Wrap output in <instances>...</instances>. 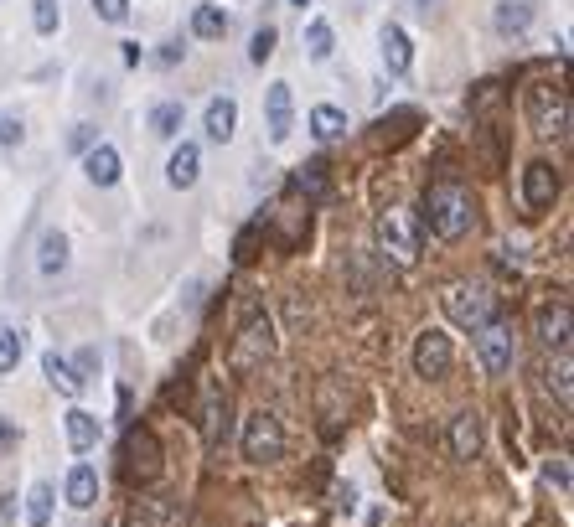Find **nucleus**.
<instances>
[{
	"mask_svg": "<svg viewBox=\"0 0 574 527\" xmlns=\"http://www.w3.org/2000/svg\"><path fill=\"white\" fill-rule=\"evenodd\" d=\"M414 223H419V233H430L440 243H456L476 228V202H471V192L461 181H435L425 192V202H419Z\"/></svg>",
	"mask_w": 574,
	"mask_h": 527,
	"instance_id": "obj_1",
	"label": "nucleus"
},
{
	"mask_svg": "<svg viewBox=\"0 0 574 527\" xmlns=\"http://www.w3.org/2000/svg\"><path fill=\"white\" fill-rule=\"evenodd\" d=\"M373 233H378V254L399 269L419 264V254H425V233H419V223L409 212H383Z\"/></svg>",
	"mask_w": 574,
	"mask_h": 527,
	"instance_id": "obj_2",
	"label": "nucleus"
},
{
	"mask_svg": "<svg viewBox=\"0 0 574 527\" xmlns=\"http://www.w3.org/2000/svg\"><path fill=\"white\" fill-rule=\"evenodd\" d=\"M528 124L543 140L569 135V93H564V83H533L528 88Z\"/></svg>",
	"mask_w": 574,
	"mask_h": 527,
	"instance_id": "obj_3",
	"label": "nucleus"
},
{
	"mask_svg": "<svg viewBox=\"0 0 574 527\" xmlns=\"http://www.w3.org/2000/svg\"><path fill=\"white\" fill-rule=\"evenodd\" d=\"M119 471H125V481H135V486H150L161 476V440H156V429L135 424L125 434V445H119Z\"/></svg>",
	"mask_w": 574,
	"mask_h": 527,
	"instance_id": "obj_4",
	"label": "nucleus"
},
{
	"mask_svg": "<svg viewBox=\"0 0 574 527\" xmlns=\"http://www.w3.org/2000/svg\"><path fill=\"white\" fill-rule=\"evenodd\" d=\"M440 305H445V316L466 331H481V326L497 321V295H487L481 285H450L440 295Z\"/></svg>",
	"mask_w": 574,
	"mask_h": 527,
	"instance_id": "obj_5",
	"label": "nucleus"
},
{
	"mask_svg": "<svg viewBox=\"0 0 574 527\" xmlns=\"http://www.w3.org/2000/svg\"><path fill=\"white\" fill-rule=\"evenodd\" d=\"M280 455H285V424L269 409H254L244 419V460L249 465H275Z\"/></svg>",
	"mask_w": 574,
	"mask_h": 527,
	"instance_id": "obj_6",
	"label": "nucleus"
},
{
	"mask_svg": "<svg viewBox=\"0 0 574 527\" xmlns=\"http://www.w3.org/2000/svg\"><path fill=\"white\" fill-rule=\"evenodd\" d=\"M476 336V362L487 367V378H502V372H512V362H518V336H512V326L497 316L492 326L471 331Z\"/></svg>",
	"mask_w": 574,
	"mask_h": 527,
	"instance_id": "obj_7",
	"label": "nucleus"
},
{
	"mask_svg": "<svg viewBox=\"0 0 574 527\" xmlns=\"http://www.w3.org/2000/svg\"><path fill=\"white\" fill-rule=\"evenodd\" d=\"M559 192H564V176L549 166V161H533L528 171H523V207L533 212V217H543L554 202H559Z\"/></svg>",
	"mask_w": 574,
	"mask_h": 527,
	"instance_id": "obj_8",
	"label": "nucleus"
},
{
	"mask_svg": "<svg viewBox=\"0 0 574 527\" xmlns=\"http://www.w3.org/2000/svg\"><path fill=\"white\" fill-rule=\"evenodd\" d=\"M450 362H456V352H450V336H445V331H419V341H414V372H419V378L440 383L445 372H450Z\"/></svg>",
	"mask_w": 574,
	"mask_h": 527,
	"instance_id": "obj_9",
	"label": "nucleus"
},
{
	"mask_svg": "<svg viewBox=\"0 0 574 527\" xmlns=\"http://www.w3.org/2000/svg\"><path fill=\"white\" fill-rule=\"evenodd\" d=\"M538 341L549 352L569 357V341H574V316H569V300H554V305H543L538 310Z\"/></svg>",
	"mask_w": 574,
	"mask_h": 527,
	"instance_id": "obj_10",
	"label": "nucleus"
},
{
	"mask_svg": "<svg viewBox=\"0 0 574 527\" xmlns=\"http://www.w3.org/2000/svg\"><path fill=\"white\" fill-rule=\"evenodd\" d=\"M264 114H269V140H290V130H295V93H290V83H269V93H264Z\"/></svg>",
	"mask_w": 574,
	"mask_h": 527,
	"instance_id": "obj_11",
	"label": "nucleus"
},
{
	"mask_svg": "<svg viewBox=\"0 0 574 527\" xmlns=\"http://www.w3.org/2000/svg\"><path fill=\"white\" fill-rule=\"evenodd\" d=\"M197 176H202V150L181 140V145L171 150V161H166V181L176 186V192H192Z\"/></svg>",
	"mask_w": 574,
	"mask_h": 527,
	"instance_id": "obj_12",
	"label": "nucleus"
},
{
	"mask_svg": "<svg viewBox=\"0 0 574 527\" xmlns=\"http://www.w3.org/2000/svg\"><path fill=\"white\" fill-rule=\"evenodd\" d=\"M450 455H456V460H476L481 455V414L476 409L450 419Z\"/></svg>",
	"mask_w": 574,
	"mask_h": 527,
	"instance_id": "obj_13",
	"label": "nucleus"
},
{
	"mask_svg": "<svg viewBox=\"0 0 574 527\" xmlns=\"http://www.w3.org/2000/svg\"><path fill=\"white\" fill-rule=\"evenodd\" d=\"M269 352H275V336H269V321L259 316V310H249L244 331H238V362H249V357H269Z\"/></svg>",
	"mask_w": 574,
	"mask_h": 527,
	"instance_id": "obj_14",
	"label": "nucleus"
},
{
	"mask_svg": "<svg viewBox=\"0 0 574 527\" xmlns=\"http://www.w3.org/2000/svg\"><path fill=\"white\" fill-rule=\"evenodd\" d=\"M63 491H68V502H73L78 512H88V507L99 502V471H94L88 460H78L73 471H68V481H63Z\"/></svg>",
	"mask_w": 574,
	"mask_h": 527,
	"instance_id": "obj_15",
	"label": "nucleus"
},
{
	"mask_svg": "<svg viewBox=\"0 0 574 527\" xmlns=\"http://www.w3.org/2000/svg\"><path fill=\"white\" fill-rule=\"evenodd\" d=\"M83 176L94 181V186H114L119 181V150L114 145H94V150H83Z\"/></svg>",
	"mask_w": 574,
	"mask_h": 527,
	"instance_id": "obj_16",
	"label": "nucleus"
},
{
	"mask_svg": "<svg viewBox=\"0 0 574 527\" xmlns=\"http://www.w3.org/2000/svg\"><path fill=\"white\" fill-rule=\"evenodd\" d=\"M202 440H207V450H218L228 440V398L218 388L207 393V409H202Z\"/></svg>",
	"mask_w": 574,
	"mask_h": 527,
	"instance_id": "obj_17",
	"label": "nucleus"
},
{
	"mask_svg": "<svg viewBox=\"0 0 574 527\" xmlns=\"http://www.w3.org/2000/svg\"><path fill=\"white\" fill-rule=\"evenodd\" d=\"M533 0H502L497 6V16H492V26L502 31V37H523V31L533 26Z\"/></svg>",
	"mask_w": 574,
	"mask_h": 527,
	"instance_id": "obj_18",
	"label": "nucleus"
},
{
	"mask_svg": "<svg viewBox=\"0 0 574 527\" xmlns=\"http://www.w3.org/2000/svg\"><path fill=\"white\" fill-rule=\"evenodd\" d=\"M233 130H238V104L233 99H213V104H207V140L228 145Z\"/></svg>",
	"mask_w": 574,
	"mask_h": 527,
	"instance_id": "obj_19",
	"label": "nucleus"
},
{
	"mask_svg": "<svg viewBox=\"0 0 574 527\" xmlns=\"http://www.w3.org/2000/svg\"><path fill=\"white\" fill-rule=\"evenodd\" d=\"M63 429H68V445L78 450V455H88L99 445V419L88 414V409H68V419H63Z\"/></svg>",
	"mask_w": 574,
	"mask_h": 527,
	"instance_id": "obj_20",
	"label": "nucleus"
},
{
	"mask_svg": "<svg viewBox=\"0 0 574 527\" xmlns=\"http://www.w3.org/2000/svg\"><path fill=\"white\" fill-rule=\"evenodd\" d=\"M192 37L197 42H223L228 37V11L223 6H197L192 11Z\"/></svg>",
	"mask_w": 574,
	"mask_h": 527,
	"instance_id": "obj_21",
	"label": "nucleus"
},
{
	"mask_svg": "<svg viewBox=\"0 0 574 527\" xmlns=\"http://www.w3.org/2000/svg\"><path fill=\"white\" fill-rule=\"evenodd\" d=\"M37 269L42 274H63L68 269V238L57 233V228H47L42 243H37Z\"/></svg>",
	"mask_w": 574,
	"mask_h": 527,
	"instance_id": "obj_22",
	"label": "nucleus"
},
{
	"mask_svg": "<svg viewBox=\"0 0 574 527\" xmlns=\"http://www.w3.org/2000/svg\"><path fill=\"white\" fill-rule=\"evenodd\" d=\"M42 372H47V383H52L57 393H68V398H78V393H83V378L73 372V362H68V357L47 352V357H42Z\"/></svg>",
	"mask_w": 574,
	"mask_h": 527,
	"instance_id": "obj_23",
	"label": "nucleus"
},
{
	"mask_svg": "<svg viewBox=\"0 0 574 527\" xmlns=\"http://www.w3.org/2000/svg\"><path fill=\"white\" fill-rule=\"evenodd\" d=\"M383 62H388V73H409L414 47L404 37V26H383Z\"/></svg>",
	"mask_w": 574,
	"mask_h": 527,
	"instance_id": "obj_24",
	"label": "nucleus"
},
{
	"mask_svg": "<svg viewBox=\"0 0 574 527\" xmlns=\"http://www.w3.org/2000/svg\"><path fill=\"white\" fill-rule=\"evenodd\" d=\"M295 192H306L311 202H321L331 192V166L326 161H306V166L295 171Z\"/></svg>",
	"mask_w": 574,
	"mask_h": 527,
	"instance_id": "obj_25",
	"label": "nucleus"
},
{
	"mask_svg": "<svg viewBox=\"0 0 574 527\" xmlns=\"http://www.w3.org/2000/svg\"><path fill=\"white\" fill-rule=\"evenodd\" d=\"M311 135L316 140H342L347 135V114L337 104H316L311 109Z\"/></svg>",
	"mask_w": 574,
	"mask_h": 527,
	"instance_id": "obj_26",
	"label": "nucleus"
},
{
	"mask_svg": "<svg viewBox=\"0 0 574 527\" xmlns=\"http://www.w3.org/2000/svg\"><path fill=\"white\" fill-rule=\"evenodd\" d=\"M181 119H187V109H181L176 99L156 104V109H150V135H161V140H176V135H181Z\"/></svg>",
	"mask_w": 574,
	"mask_h": 527,
	"instance_id": "obj_27",
	"label": "nucleus"
},
{
	"mask_svg": "<svg viewBox=\"0 0 574 527\" xmlns=\"http://www.w3.org/2000/svg\"><path fill=\"white\" fill-rule=\"evenodd\" d=\"M52 502H57V491H52L47 481H37L32 491H26V522L47 527V522H52Z\"/></svg>",
	"mask_w": 574,
	"mask_h": 527,
	"instance_id": "obj_28",
	"label": "nucleus"
},
{
	"mask_svg": "<svg viewBox=\"0 0 574 527\" xmlns=\"http://www.w3.org/2000/svg\"><path fill=\"white\" fill-rule=\"evenodd\" d=\"M306 52H311V62H326L331 52H337V37H331L326 21H311V26H306Z\"/></svg>",
	"mask_w": 574,
	"mask_h": 527,
	"instance_id": "obj_29",
	"label": "nucleus"
},
{
	"mask_svg": "<svg viewBox=\"0 0 574 527\" xmlns=\"http://www.w3.org/2000/svg\"><path fill=\"white\" fill-rule=\"evenodd\" d=\"M21 357H26V336L21 331H0V372H16Z\"/></svg>",
	"mask_w": 574,
	"mask_h": 527,
	"instance_id": "obj_30",
	"label": "nucleus"
},
{
	"mask_svg": "<svg viewBox=\"0 0 574 527\" xmlns=\"http://www.w3.org/2000/svg\"><path fill=\"white\" fill-rule=\"evenodd\" d=\"M275 42H280V31L275 26H259L254 37H249V62H259V68H264V62L275 57Z\"/></svg>",
	"mask_w": 574,
	"mask_h": 527,
	"instance_id": "obj_31",
	"label": "nucleus"
},
{
	"mask_svg": "<svg viewBox=\"0 0 574 527\" xmlns=\"http://www.w3.org/2000/svg\"><path fill=\"white\" fill-rule=\"evenodd\" d=\"M32 6H37V11H32V26L42 31V37H52V31L63 26V6H57V0H32Z\"/></svg>",
	"mask_w": 574,
	"mask_h": 527,
	"instance_id": "obj_32",
	"label": "nucleus"
},
{
	"mask_svg": "<svg viewBox=\"0 0 574 527\" xmlns=\"http://www.w3.org/2000/svg\"><path fill=\"white\" fill-rule=\"evenodd\" d=\"M543 378H549V393H559V403H564V409H569V357H559V367L549 362V372H543Z\"/></svg>",
	"mask_w": 574,
	"mask_h": 527,
	"instance_id": "obj_33",
	"label": "nucleus"
},
{
	"mask_svg": "<svg viewBox=\"0 0 574 527\" xmlns=\"http://www.w3.org/2000/svg\"><path fill=\"white\" fill-rule=\"evenodd\" d=\"M99 145V130H94V124H73V130H68V150H94Z\"/></svg>",
	"mask_w": 574,
	"mask_h": 527,
	"instance_id": "obj_34",
	"label": "nucleus"
},
{
	"mask_svg": "<svg viewBox=\"0 0 574 527\" xmlns=\"http://www.w3.org/2000/svg\"><path fill=\"white\" fill-rule=\"evenodd\" d=\"M543 476H549L559 491H569V486H574V476H569V455H554L549 465H543Z\"/></svg>",
	"mask_w": 574,
	"mask_h": 527,
	"instance_id": "obj_35",
	"label": "nucleus"
},
{
	"mask_svg": "<svg viewBox=\"0 0 574 527\" xmlns=\"http://www.w3.org/2000/svg\"><path fill=\"white\" fill-rule=\"evenodd\" d=\"M94 11H99V21H109V26H119L130 16V0H94Z\"/></svg>",
	"mask_w": 574,
	"mask_h": 527,
	"instance_id": "obj_36",
	"label": "nucleus"
},
{
	"mask_svg": "<svg viewBox=\"0 0 574 527\" xmlns=\"http://www.w3.org/2000/svg\"><path fill=\"white\" fill-rule=\"evenodd\" d=\"M497 140H502V135L487 124V130H481V145H487V171H502V145H497Z\"/></svg>",
	"mask_w": 574,
	"mask_h": 527,
	"instance_id": "obj_37",
	"label": "nucleus"
},
{
	"mask_svg": "<svg viewBox=\"0 0 574 527\" xmlns=\"http://www.w3.org/2000/svg\"><path fill=\"white\" fill-rule=\"evenodd\" d=\"M21 119H11V114H0V145H21Z\"/></svg>",
	"mask_w": 574,
	"mask_h": 527,
	"instance_id": "obj_38",
	"label": "nucleus"
},
{
	"mask_svg": "<svg viewBox=\"0 0 574 527\" xmlns=\"http://www.w3.org/2000/svg\"><path fill=\"white\" fill-rule=\"evenodd\" d=\"M181 52H187L181 42H166V47H161V62H166V68H176V62H181Z\"/></svg>",
	"mask_w": 574,
	"mask_h": 527,
	"instance_id": "obj_39",
	"label": "nucleus"
},
{
	"mask_svg": "<svg viewBox=\"0 0 574 527\" xmlns=\"http://www.w3.org/2000/svg\"><path fill=\"white\" fill-rule=\"evenodd\" d=\"M16 440H21V434H16V429H11V424H6V419H0V445H6V450H11V445H16Z\"/></svg>",
	"mask_w": 574,
	"mask_h": 527,
	"instance_id": "obj_40",
	"label": "nucleus"
},
{
	"mask_svg": "<svg viewBox=\"0 0 574 527\" xmlns=\"http://www.w3.org/2000/svg\"><path fill=\"white\" fill-rule=\"evenodd\" d=\"M290 6H311V0H290Z\"/></svg>",
	"mask_w": 574,
	"mask_h": 527,
	"instance_id": "obj_41",
	"label": "nucleus"
}]
</instances>
